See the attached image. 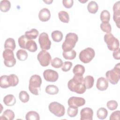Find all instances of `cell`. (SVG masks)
Instances as JSON below:
<instances>
[{
	"label": "cell",
	"instance_id": "32",
	"mask_svg": "<svg viewBox=\"0 0 120 120\" xmlns=\"http://www.w3.org/2000/svg\"><path fill=\"white\" fill-rule=\"evenodd\" d=\"M16 57L17 59L20 61L25 60L28 56L27 52L23 49H20L16 52Z\"/></svg>",
	"mask_w": 120,
	"mask_h": 120
},
{
	"label": "cell",
	"instance_id": "41",
	"mask_svg": "<svg viewBox=\"0 0 120 120\" xmlns=\"http://www.w3.org/2000/svg\"><path fill=\"white\" fill-rule=\"evenodd\" d=\"M73 66V64L70 61H65L62 65L61 69L64 72H68L70 70L71 67Z\"/></svg>",
	"mask_w": 120,
	"mask_h": 120
},
{
	"label": "cell",
	"instance_id": "37",
	"mask_svg": "<svg viewBox=\"0 0 120 120\" xmlns=\"http://www.w3.org/2000/svg\"><path fill=\"white\" fill-rule=\"evenodd\" d=\"M19 97L21 101L24 103L28 102L30 99V97L28 93L26 91L24 90H22L20 92Z\"/></svg>",
	"mask_w": 120,
	"mask_h": 120
},
{
	"label": "cell",
	"instance_id": "25",
	"mask_svg": "<svg viewBox=\"0 0 120 120\" xmlns=\"http://www.w3.org/2000/svg\"><path fill=\"white\" fill-rule=\"evenodd\" d=\"M45 92L49 95H56L59 92V90L57 86L54 85H48L45 89Z\"/></svg>",
	"mask_w": 120,
	"mask_h": 120
},
{
	"label": "cell",
	"instance_id": "9",
	"mask_svg": "<svg viewBox=\"0 0 120 120\" xmlns=\"http://www.w3.org/2000/svg\"><path fill=\"white\" fill-rule=\"evenodd\" d=\"M3 58L4 59V65L7 67H12L16 63V60L14 56L13 51L6 49L3 52Z\"/></svg>",
	"mask_w": 120,
	"mask_h": 120
},
{
	"label": "cell",
	"instance_id": "43",
	"mask_svg": "<svg viewBox=\"0 0 120 120\" xmlns=\"http://www.w3.org/2000/svg\"><path fill=\"white\" fill-rule=\"evenodd\" d=\"M62 4L65 8H70L73 6L74 1L73 0H63Z\"/></svg>",
	"mask_w": 120,
	"mask_h": 120
},
{
	"label": "cell",
	"instance_id": "4",
	"mask_svg": "<svg viewBox=\"0 0 120 120\" xmlns=\"http://www.w3.org/2000/svg\"><path fill=\"white\" fill-rule=\"evenodd\" d=\"M41 84L42 79L39 75H32L29 81V90L30 91L33 95H38Z\"/></svg>",
	"mask_w": 120,
	"mask_h": 120
},
{
	"label": "cell",
	"instance_id": "19",
	"mask_svg": "<svg viewBox=\"0 0 120 120\" xmlns=\"http://www.w3.org/2000/svg\"><path fill=\"white\" fill-rule=\"evenodd\" d=\"M39 34L38 31L36 29H32L30 30L27 31L25 32V37L29 40H32L36 39Z\"/></svg>",
	"mask_w": 120,
	"mask_h": 120
},
{
	"label": "cell",
	"instance_id": "15",
	"mask_svg": "<svg viewBox=\"0 0 120 120\" xmlns=\"http://www.w3.org/2000/svg\"><path fill=\"white\" fill-rule=\"evenodd\" d=\"M93 111L90 107H85L80 112L81 120H92Z\"/></svg>",
	"mask_w": 120,
	"mask_h": 120
},
{
	"label": "cell",
	"instance_id": "46",
	"mask_svg": "<svg viewBox=\"0 0 120 120\" xmlns=\"http://www.w3.org/2000/svg\"><path fill=\"white\" fill-rule=\"evenodd\" d=\"M87 1H88V0H84V1H81V0H79V1H80V2H82V3H85V2H87Z\"/></svg>",
	"mask_w": 120,
	"mask_h": 120
},
{
	"label": "cell",
	"instance_id": "24",
	"mask_svg": "<svg viewBox=\"0 0 120 120\" xmlns=\"http://www.w3.org/2000/svg\"><path fill=\"white\" fill-rule=\"evenodd\" d=\"M84 85L86 89L91 88L94 83V78L92 76L87 75L84 78Z\"/></svg>",
	"mask_w": 120,
	"mask_h": 120
},
{
	"label": "cell",
	"instance_id": "35",
	"mask_svg": "<svg viewBox=\"0 0 120 120\" xmlns=\"http://www.w3.org/2000/svg\"><path fill=\"white\" fill-rule=\"evenodd\" d=\"M100 27L101 30L107 33H111L112 31V27L111 24L109 22H102L100 25Z\"/></svg>",
	"mask_w": 120,
	"mask_h": 120
},
{
	"label": "cell",
	"instance_id": "8",
	"mask_svg": "<svg viewBox=\"0 0 120 120\" xmlns=\"http://www.w3.org/2000/svg\"><path fill=\"white\" fill-rule=\"evenodd\" d=\"M48 108L51 113L58 117H62L65 114V107L58 102H52L48 106Z\"/></svg>",
	"mask_w": 120,
	"mask_h": 120
},
{
	"label": "cell",
	"instance_id": "16",
	"mask_svg": "<svg viewBox=\"0 0 120 120\" xmlns=\"http://www.w3.org/2000/svg\"><path fill=\"white\" fill-rule=\"evenodd\" d=\"M108 87V82L107 80L104 77H99L97 82L96 87L100 91L105 90Z\"/></svg>",
	"mask_w": 120,
	"mask_h": 120
},
{
	"label": "cell",
	"instance_id": "36",
	"mask_svg": "<svg viewBox=\"0 0 120 120\" xmlns=\"http://www.w3.org/2000/svg\"><path fill=\"white\" fill-rule=\"evenodd\" d=\"M100 20L102 22H109L110 19V14L107 10H103L100 14Z\"/></svg>",
	"mask_w": 120,
	"mask_h": 120
},
{
	"label": "cell",
	"instance_id": "45",
	"mask_svg": "<svg viewBox=\"0 0 120 120\" xmlns=\"http://www.w3.org/2000/svg\"><path fill=\"white\" fill-rule=\"evenodd\" d=\"M44 2H45L46 4H51L52 2V0H44L43 1Z\"/></svg>",
	"mask_w": 120,
	"mask_h": 120
},
{
	"label": "cell",
	"instance_id": "40",
	"mask_svg": "<svg viewBox=\"0 0 120 120\" xmlns=\"http://www.w3.org/2000/svg\"><path fill=\"white\" fill-rule=\"evenodd\" d=\"M106 105L109 110L112 111L117 108L118 104L115 100H110L107 102Z\"/></svg>",
	"mask_w": 120,
	"mask_h": 120
},
{
	"label": "cell",
	"instance_id": "26",
	"mask_svg": "<svg viewBox=\"0 0 120 120\" xmlns=\"http://www.w3.org/2000/svg\"><path fill=\"white\" fill-rule=\"evenodd\" d=\"M10 7L11 3L9 0H3L0 2V9L2 12H7L10 9Z\"/></svg>",
	"mask_w": 120,
	"mask_h": 120
},
{
	"label": "cell",
	"instance_id": "13",
	"mask_svg": "<svg viewBox=\"0 0 120 120\" xmlns=\"http://www.w3.org/2000/svg\"><path fill=\"white\" fill-rule=\"evenodd\" d=\"M68 104L69 107L78 108L85 105V100L81 97H72L68 99Z\"/></svg>",
	"mask_w": 120,
	"mask_h": 120
},
{
	"label": "cell",
	"instance_id": "30",
	"mask_svg": "<svg viewBox=\"0 0 120 120\" xmlns=\"http://www.w3.org/2000/svg\"><path fill=\"white\" fill-rule=\"evenodd\" d=\"M60 20L64 23H68L69 21V16L68 12L65 11H60L58 13Z\"/></svg>",
	"mask_w": 120,
	"mask_h": 120
},
{
	"label": "cell",
	"instance_id": "34",
	"mask_svg": "<svg viewBox=\"0 0 120 120\" xmlns=\"http://www.w3.org/2000/svg\"><path fill=\"white\" fill-rule=\"evenodd\" d=\"M63 61L62 60L59 58L56 57L51 60V66L54 68H59L62 66Z\"/></svg>",
	"mask_w": 120,
	"mask_h": 120
},
{
	"label": "cell",
	"instance_id": "31",
	"mask_svg": "<svg viewBox=\"0 0 120 120\" xmlns=\"http://www.w3.org/2000/svg\"><path fill=\"white\" fill-rule=\"evenodd\" d=\"M62 55L64 59L66 60H74L76 56V52L74 50H72L69 51L67 52H63Z\"/></svg>",
	"mask_w": 120,
	"mask_h": 120
},
{
	"label": "cell",
	"instance_id": "29",
	"mask_svg": "<svg viewBox=\"0 0 120 120\" xmlns=\"http://www.w3.org/2000/svg\"><path fill=\"white\" fill-rule=\"evenodd\" d=\"M25 119L27 120H39L40 117L39 114L34 111L28 112L25 116Z\"/></svg>",
	"mask_w": 120,
	"mask_h": 120
},
{
	"label": "cell",
	"instance_id": "23",
	"mask_svg": "<svg viewBox=\"0 0 120 120\" xmlns=\"http://www.w3.org/2000/svg\"><path fill=\"white\" fill-rule=\"evenodd\" d=\"M87 9L89 13L91 14H95L98 9V6L95 1H90L87 6Z\"/></svg>",
	"mask_w": 120,
	"mask_h": 120
},
{
	"label": "cell",
	"instance_id": "20",
	"mask_svg": "<svg viewBox=\"0 0 120 120\" xmlns=\"http://www.w3.org/2000/svg\"><path fill=\"white\" fill-rule=\"evenodd\" d=\"M16 47L15 40L12 38H8L7 39L4 43V48L14 51Z\"/></svg>",
	"mask_w": 120,
	"mask_h": 120
},
{
	"label": "cell",
	"instance_id": "28",
	"mask_svg": "<svg viewBox=\"0 0 120 120\" xmlns=\"http://www.w3.org/2000/svg\"><path fill=\"white\" fill-rule=\"evenodd\" d=\"M51 37L53 41L59 42L61 41L63 38V34L60 31L55 30L52 32Z\"/></svg>",
	"mask_w": 120,
	"mask_h": 120
},
{
	"label": "cell",
	"instance_id": "21",
	"mask_svg": "<svg viewBox=\"0 0 120 120\" xmlns=\"http://www.w3.org/2000/svg\"><path fill=\"white\" fill-rule=\"evenodd\" d=\"M37 49L38 46L35 41L28 39L26 44L25 49H27L30 52H35L37 50Z\"/></svg>",
	"mask_w": 120,
	"mask_h": 120
},
{
	"label": "cell",
	"instance_id": "5",
	"mask_svg": "<svg viewBox=\"0 0 120 120\" xmlns=\"http://www.w3.org/2000/svg\"><path fill=\"white\" fill-rule=\"evenodd\" d=\"M107 80L112 84H116L120 78V63L117 64L113 69L105 73Z\"/></svg>",
	"mask_w": 120,
	"mask_h": 120
},
{
	"label": "cell",
	"instance_id": "2",
	"mask_svg": "<svg viewBox=\"0 0 120 120\" xmlns=\"http://www.w3.org/2000/svg\"><path fill=\"white\" fill-rule=\"evenodd\" d=\"M78 37L75 33H68L65 37V39L62 45V49L63 52L69 51L75 47V44L78 41Z\"/></svg>",
	"mask_w": 120,
	"mask_h": 120
},
{
	"label": "cell",
	"instance_id": "11",
	"mask_svg": "<svg viewBox=\"0 0 120 120\" xmlns=\"http://www.w3.org/2000/svg\"><path fill=\"white\" fill-rule=\"evenodd\" d=\"M38 42L42 50L47 51L50 49L51 41L49 38L47 33L46 32H42L40 34L38 38Z\"/></svg>",
	"mask_w": 120,
	"mask_h": 120
},
{
	"label": "cell",
	"instance_id": "39",
	"mask_svg": "<svg viewBox=\"0 0 120 120\" xmlns=\"http://www.w3.org/2000/svg\"><path fill=\"white\" fill-rule=\"evenodd\" d=\"M78 108L69 107L67 110V114L70 117H75L78 113Z\"/></svg>",
	"mask_w": 120,
	"mask_h": 120
},
{
	"label": "cell",
	"instance_id": "6",
	"mask_svg": "<svg viewBox=\"0 0 120 120\" xmlns=\"http://www.w3.org/2000/svg\"><path fill=\"white\" fill-rule=\"evenodd\" d=\"M104 41L110 51H114L119 48L120 43L119 40L116 38L111 33H106L104 36Z\"/></svg>",
	"mask_w": 120,
	"mask_h": 120
},
{
	"label": "cell",
	"instance_id": "27",
	"mask_svg": "<svg viewBox=\"0 0 120 120\" xmlns=\"http://www.w3.org/2000/svg\"><path fill=\"white\" fill-rule=\"evenodd\" d=\"M73 72L75 75H83L85 72V68L81 64L76 65L73 68Z\"/></svg>",
	"mask_w": 120,
	"mask_h": 120
},
{
	"label": "cell",
	"instance_id": "14",
	"mask_svg": "<svg viewBox=\"0 0 120 120\" xmlns=\"http://www.w3.org/2000/svg\"><path fill=\"white\" fill-rule=\"evenodd\" d=\"M113 19L117 27L120 28V1H118L114 3L113 6Z\"/></svg>",
	"mask_w": 120,
	"mask_h": 120
},
{
	"label": "cell",
	"instance_id": "22",
	"mask_svg": "<svg viewBox=\"0 0 120 120\" xmlns=\"http://www.w3.org/2000/svg\"><path fill=\"white\" fill-rule=\"evenodd\" d=\"M15 118V113L13 111L10 109L6 110L2 115L1 116L0 120H13Z\"/></svg>",
	"mask_w": 120,
	"mask_h": 120
},
{
	"label": "cell",
	"instance_id": "44",
	"mask_svg": "<svg viewBox=\"0 0 120 120\" xmlns=\"http://www.w3.org/2000/svg\"><path fill=\"white\" fill-rule=\"evenodd\" d=\"M113 57L114 59L116 60H120V48L117 49L116 50L113 51Z\"/></svg>",
	"mask_w": 120,
	"mask_h": 120
},
{
	"label": "cell",
	"instance_id": "38",
	"mask_svg": "<svg viewBox=\"0 0 120 120\" xmlns=\"http://www.w3.org/2000/svg\"><path fill=\"white\" fill-rule=\"evenodd\" d=\"M28 40V39H27V38L25 37V35H22L20 36L18 39V42L19 46L22 49H25L26 44Z\"/></svg>",
	"mask_w": 120,
	"mask_h": 120
},
{
	"label": "cell",
	"instance_id": "10",
	"mask_svg": "<svg viewBox=\"0 0 120 120\" xmlns=\"http://www.w3.org/2000/svg\"><path fill=\"white\" fill-rule=\"evenodd\" d=\"M37 59L40 64L43 67L48 66L52 60L50 54L45 50H42L38 53Z\"/></svg>",
	"mask_w": 120,
	"mask_h": 120
},
{
	"label": "cell",
	"instance_id": "18",
	"mask_svg": "<svg viewBox=\"0 0 120 120\" xmlns=\"http://www.w3.org/2000/svg\"><path fill=\"white\" fill-rule=\"evenodd\" d=\"M3 102L7 106H13L16 103V99L13 95L8 94L4 97L3 98Z\"/></svg>",
	"mask_w": 120,
	"mask_h": 120
},
{
	"label": "cell",
	"instance_id": "3",
	"mask_svg": "<svg viewBox=\"0 0 120 120\" xmlns=\"http://www.w3.org/2000/svg\"><path fill=\"white\" fill-rule=\"evenodd\" d=\"M19 82V79L15 74L9 75H3L0 77V86L1 88L6 89L9 87L16 86Z\"/></svg>",
	"mask_w": 120,
	"mask_h": 120
},
{
	"label": "cell",
	"instance_id": "7",
	"mask_svg": "<svg viewBox=\"0 0 120 120\" xmlns=\"http://www.w3.org/2000/svg\"><path fill=\"white\" fill-rule=\"evenodd\" d=\"M95 52L91 47H87L82 50L79 53L80 60L84 63H88L94 58Z\"/></svg>",
	"mask_w": 120,
	"mask_h": 120
},
{
	"label": "cell",
	"instance_id": "1",
	"mask_svg": "<svg viewBox=\"0 0 120 120\" xmlns=\"http://www.w3.org/2000/svg\"><path fill=\"white\" fill-rule=\"evenodd\" d=\"M69 90L77 94L84 93L86 91L83 75H75L72 79H70L68 83Z\"/></svg>",
	"mask_w": 120,
	"mask_h": 120
},
{
	"label": "cell",
	"instance_id": "33",
	"mask_svg": "<svg viewBox=\"0 0 120 120\" xmlns=\"http://www.w3.org/2000/svg\"><path fill=\"white\" fill-rule=\"evenodd\" d=\"M108 114L107 110L104 107L99 108L97 112V115L98 119L100 120L105 119Z\"/></svg>",
	"mask_w": 120,
	"mask_h": 120
},
{
	"label": "cell",
	"instance_id": "42",
	"mask_svg": "<svg viewBox=\"0 0 120 120\" xmlns=\"http://www.w3.org/2000/svg\"><path fill=\"white\" fill-rule=\"evenodd\" d=\"M120 116V111H116L113 112L110 115L109 120H119Z\"/></svg>",
	"mask_w": 120,
	"mask_h": 120
},
{
	"label": "cell",
	"instance_id": "17",
	"mask_svg": "<svg viewBox=\"0 0 120 120\" xmlns=\"http://www.w3.org/2000/svg\"><path fill=\"white\" fill-rule=\"evenodd\" d=\"M51 17L50 10L47 8H44L41 9L38 14L39 19L43 22L48 21Z\"/></svg>",
	"mask_w": 120,
	"mask_h": 120
},
{
	"label": "cell",
	"instance_id": "12",
	"mask_svg": "<svg viewBox=\"0 0 120 120\" xmlns=\"http://www.w3.org/2000/svg\"><path fill=\"white\" fill-rule=\"evenodd\" d=\"M43 76L45 80L50 82H55L59 78V74L55 70L46 69L43 72Z\"/></svg>",
	"mask_w": 120,
	"mask_h": 120
}]
</instances>
